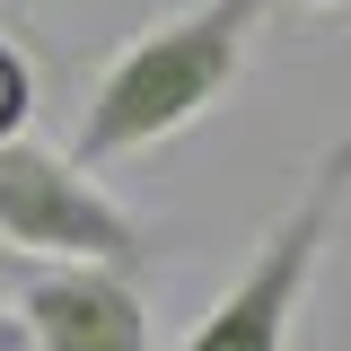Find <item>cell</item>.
I'll list each match as a JSON object with an SVG mask.
<instances>
[{
  "label": "cell",
  "mask_w": 351,
  "mask_h": 351,
  "mask_svg": "<svg viewBox=\"0 0 351 351\" xmlns=\"http://www.w3.org/2000/svg\"><path fill=\"white\" fill-rule=\"evenodd\" d=\"M343 202H351V141H325L316 167H307V184L263 219L246 272L211 299V316L176 351H290L299 307H307V290H316V263H325L334 228H343Z\"/></svg>",
  "instance_id": "7a4b0ae2"
},
{
  "label": "cell",
  "mask_w": 351,
  "mask_h": 351,
  "mask_svg": "<svg viewBox=\"0 0 351 351\" xmlns=\"http://www.w3.org/2000/svg\"><path fill=\"white\" fill-rule=\"evenodd\" d=\"M27 272H36V263H27L18 246H9V237H0V281H27Z\"/></svg>",
  "instance_id": "8992f818"
},
{
  "label": "cell",
  "mask_w": 351,
  "mask_h": 351,
  "mask_svg": "<svg viewBox=\"0 0 351 351\" xmlns=\"http://www.w3.org/2000/svg\"><path fill=\"white\" fill-rule=\"evenodd\" d=\"M0 237L27 263H106L132 281L158 263V228L123 211L71 149H53L36 132L0 149Z\"/></svg>",
  "instance_id": "3957f363"
},
{
  "label": "cell",
  "mask_w": 351,
  "mask_h": 351,
  "mask_svg": "<svg viewBox=\"0 0 351 351\" xmlns=\"http://www.w3.org/2000/svg\"><path fill=\"white\" fill-rule=\"evenodd\" d=\"M27 123H36V62L18 36H0V149L27 141Z\"/></svg>",
  "instance_id": "5b68a950"
},
{
  "label": "cell",
  "mask_w": 351,
  "mask_h": 351,
  "mask_svg": "<svg viewBox=\"0 0 351 351\" xmlns=\"http://www.w3.org/2000/svg\"><path fill=\"white\" fill-rule=\"evenodd\" d=\"M0 351H27V334H18V316H0Z\"/></svg>",
  "instance_id": "52a82bcc"
},
{
  "label": "cell",
  "mask_w": 351,
  "mask_h": 351,
  "mask_svg": "<svg viewBox=\"0 0 351 351\" xmlns=\"http://www.w3.org/2000/svg\"><path fill=\"white\" fill-rule=\"evenodd\" d=\"M18 334L27 351H158L149 290L106 263H36L18 281Z\"/></svg>",
  "instance_id": "277c9868"
},
{
  "label": "cell",
  "mask_w": 351,
  "mask_h": 351,
  "mask_svg": "<svg viewBox=\"0 0 351 351\" xmlns=\"http://www.w3.org/2000/svg\"><path fill=\"white\" fill-rule=\"evenodd\" d=\"M263 9L272 0H193V9H176L158 27H141L132 44H114L97 62V80H88L71 158L97 176V167H114V158L167 149L176 132H193L202 114H219L228 88L246 80Z\"/></svg>",
  "instance_id": "6da1fadb"
},
{
  "label": "cell",
  "mask_w": 351,
  "mask_h": 351,
  "mask_svg": "<svg viewBox=\"0 0 351 351\" xmlns=\"http://www.w3.org/2000/svg\"><path fill=\"white\" fill-rule=\"evenodd\" d=\"M281 9H307V18H316V9H343V0H281Z\"/></svg>",
  "instance_id": "ba28073f"
}]
</instances>
